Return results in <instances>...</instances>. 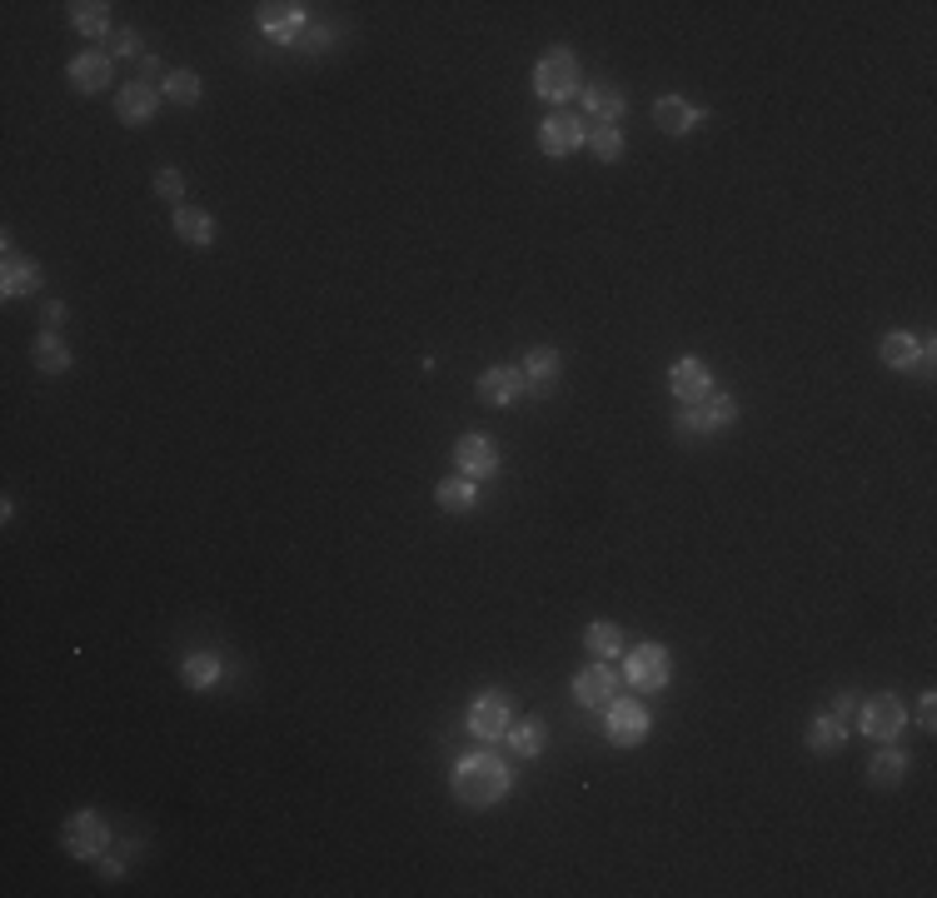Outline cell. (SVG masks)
Here are the masks:
<instances>
[{"mask_svg":"<svg viewBox=\"0 0 937 898\" xmlns=\"http://www.w3.org/2000/svg\"><path fill=\"white\" fill-rule=\"evenodd\" d=\"M509 789H514V768L499 754H489V749L454 759V768H449V793L464 809H494Z\"/></svg>","mask_w":937,"mask_h":898,"instance_id":"1","label":"cell"},{"mask_svg":"<svg viewBox=\"0 0 937 898\" xmlns=\"http://www.w3.org/2000/svg\"><path fill=\"white\" fill-rule=\"evenodd\" d=\"M584 90V75H579V60L569 46H549L539 56V65H534V95L539 100H549V106H563V100H574V95Z\"/></svg>","mask_w":937,"mask_h":898,"instance_id":"2","label":"cell"},{"mask_svg":"<svg viewBox=\"0 0 937 898\" xmlns=\"http://www.w3.org/2000/svg\"><path fill=\"white\" fill-rule=\"evenodd\" d=\"M464 724H468V733H474V739H484V744H499V739H509V729H514V704H509L504 689H484V694L468 704Z\"/></svg>","mask_w":937,"mask_h":898,"instance_id":"3","label":"cell"},{"mask_svg":"<svg viewBox=\"0 0 937 898\" xmlns=\"http://www.w3.org/2000/svg\"><path fill=\"white\" fill-rule=\"evenodd\" d=\"M255 25L275 46H300V36L309 31V5H300V0H265L255 11Z\"/></svg>","mask_w":937,"mask_h":898,"instance_id":"4","label":"cell"},{"mask_svg":"<svg viewBox=\"0 0 937 898\" xmlns=\"http://www.w3.org/2000/svg\"><path fill=\"white\" fill-rule=\"evenodd\" d=\"M857 729L867 733V739H878V744H892L902 729H908V709H902L898 694H873L857 704Z\"/></svg>","mask_w":937,"mask_h":898,"instance_id":"5","label":"cell"},{"mask_svg":"<svg viewBox=\"0 0 937 898\" xmlns=\"http://www.w3.org/2000/svg\"><path fill=\"white\" fill-rule=\"evenodd\" d=\"M623 679H629V689L658 694V689H668V679H673V654H668L664 644H638V650H629Z\"/></svg>","mask_w":937,"mask_h":898,"instance_id":"6","label":"cell"},{"mask_svg":"<svg viewBox=\"0 0 937 898\" xmlns=\"http://www.w3.org/2000/svg\"><path fill=\"white\" fill-rule=\"evenodd\" d=\"M733 420H739V400H733V395H708L703 404H683L673 429H679V435H718V429H728Z\"/></svg>","mask_w":937,"mask_h":898,"instance_id":"7","label":"cell"},{"mask_svg":"<svg viewBox=\"0 0 937 898\" xmlns=\"http://www.w3.org/2000/svg\"><path fill=\"white\" fill-rule=\"evenodd\" d=\"M604 739L613 749H638L648 739V709L638 699H613L604 709Z\"/></svg>","mask_w":937,"mask_h":898,"instance_id":"8","label":"cell"},{"mask_svg":"<svg viewBox=\"0 0 937 898\" xmlns=\"http://www.w3.org/2000/svg\"><path fill=\"white\" fill-rule=\"evenodd\" d=\"M60 844H65V853H71V859H100V853L110 849V824L100 814H90V809H81V814L65 818V828H60Z\"/></svg>","mask_w":937,"mask_h":898,"instance_id":"9","label":"cell"},{"mask_svg":"<svg viewBox=\"0 0 937 898\" xmlns=\"http://www.w3.org/2000/svg\"><path fill=\"white\" fill-rule=\"evenodd\" d=\"M569 689H574L579 709H609L613 699H619V669H613L609 659H594L574 674V684Z\"/></svg>","mask_w":937,"mask_h":898,"instance_id":"10","label":"cell"},{"mask_svg":"<svg viewBox=\"0 0 937 898\" xmlns=\"http://www.w3.org/2000/svg\"><path fill=\"white\" fill-rule=\"evenodd\" d=\"M454 464L464 480H494L499 474V445H494V435H484V429H468V435L454 439Z\"/></svg>","mask_w":937,"mask_h":898,"instance_id":"11","label":"cell"},{"mask_svg":"<svg viewBox=\"0 0 937 898\" xmlns=\"http://www.w3.org/2000/svg\"><path fill=\"white\" fill-rule=\"evenodd\" d=\"M668 390H673L679 404H703L714 395V369H708V360H698V355L673 360V365H668Z\"/></svg>","mask_w":937,"mask_h":898,"instance_id":"12","label":"cell"},{"mask_svg":"<svg viewBox=\"0 0 937 898\" xmlns=\"http://www.w3.org/2000/svg\"><path fill=\"white\" fill-rule=\"evenodd\" d=\"M588 145V125L579 116H569V110H553V116H544L539 125V150L553 155V160H563V155H574Z\"/></svg>","mask_w":937,"mask_h":898,"instance_id":"13","label":"cell"},{"mask_svg":"<svg viewBox=\"0 0 937 898\" xmlns=\"http://www.w3.org/2000/svg\"><path fill=\"white\" fill-rule=\"evenodd\" d=\"M474 395H479L484 404L514 410V404L528 395V379H524V369H519V365H489L479 375V385H474Z\"/></svg>","mask_w":937,"mask_h":898,"instance_id":"14","label":"cell"},{"mask_svg":"<svg viewBox=\"0 0 937 898\" xmlns=\"http://www.w3.org/2000/svg\"><path fill=\"white\" fill-rule=\"evenodd\" d=\"M878 355H883V365L888 369H917V375H927V369H933V340H917V335H908V330H892V335H883Z\"/></svg>","mask_w":937,"mask_h":898,"instance_id":"15","label":"cell"},{"mask_svg":"<svg viewBox=\"0 0 937 898\" xmlns=\"http://www.w3.org/2000/svg\"><path fill=\"white\" fill-rule=\"evenodd\" d=\"M160 100H165V95L155 90L150 81L120 85V90H115V116H120V125H145V120H155V116H160Z\"/></svg>","mask_w":937,"mask_h":898,"instance_id":"16","label":"cell"},{"mask_svg":"<svg viewBox=\"0 0 937 898\" xmlns=\"http://www.w3.org/2000/svg\"><path fill=\"white\" fill-rule=\"evenodd\" d=\"M110 75H115V60L106 50H81L71 60V71H65V81H71V90L95 95V90H110Z\"/></svg>","mask_w":937,"mask_h":898,"instance_id":"17","label":"cell"},{"mask_svg":"<svg viewBox=\"0 0 937 898\" xmlns=\"http://www.w3.org/2000/svg\"><path fill=\"white\" fill-rule=\"evenodd\" d=\"M703 116H708V110L689 106L683 95H664V100L654 106V125L658 131H668V135H693L703 125Z\"/></svg>","mask_w":937,"mask_h":898,"instance_id":"18","label":"cell"},{"mask_svg":"<svg viewBox=\"0 0 937 898\" xmlns=\"http://www.w3.org/2000/svg\"><path fill=\"white\" fill-rule=\"evenodd\" d=\"M46 284V270L36 260H21V255H5V270H0V295L5 300H21V295H36Z\"/></svg>","mask_w":937,"mask_h":898,"instance_id":"19","label":"cell"},{"mask_svg":"<svg viewBox=\"0 0 937 898\" xmlns=\"http://www.w3.org/2000/svg\"><path fill=\"white\" fill-rule=\"evenodd\" d=\"M519 369H524V379H528V395H549L553 379H559V350H553V344H534Z\"/></svg>","mask_w":937,"mask_h":898,"instance_id":"20","label":"cell"},{"mask_svg":"<svg viewBox=\"0 0 937 898\" xmlns=\"http://www.w3.org/2000/svg\"><path fill=\"white\" fill-rule=\"evenodd\" d=\"M908 768H913V759L902 754L898 744H883L878 754L867 759V784H878V789H898V784L908 779Z\"/></svg>","mask_w":937,"mask_h":898,"instance_id":"21","label":"cell"},{"mask_svg":"<svg viewBox=\"0 0 937 898\" xmlns=\"http://www.w3.org/2000/svg\"><path fill=\"white\" fill-rule=\"evenodd\" d=\"M803 739H808V749L813 754H838V749L848 744V719H838V714H813L808 719V733H803Z\"/></svg>","mask_w":937,"mask_h":898,"instance_id":"22","label":"cell"},{"mask_svg":"<svg viewBox=\"0 0 937 898\" xmlns=\"http://www.w3.org/2000/svg\"><path fill=\"white\" fill-rule=\"evenodd\" d=\"M434 505L445 509V514H468V509L479 505V480L454 474V480H445V485H434Z\"/></svg>","mask_w":937,"mask_h":898,"instance_id":"23","label":"cell"},{"mask_svg":"<svg viewBox=\"0 0 937 898\" xmlns=\"http://www.w3.org/2000/svg\"><path fill=\"white\" fill-rule=\"evenodd\" d=\"M175 235L185 240V245H195V250H205L215 240V220H210V210H199V205H175Z\"/></svg>","mask_w":937,"mask_h":898,"instance_id":"24","label":"cell"},{"mask_svg":"<svg viewBox=\"0 0 937 898\" xmlns=\"http://www.w3.org/2000/svg\"><path fill=\"white\" fill-rule=\"evenodd\" d=\"M579 95H584V110H588V116L604 120V125H619L623 110H629V95L613 90V85H588V90H579Z\"/></svg>","mask_w":937,"mask_h":898,"instance_id":"25","label":"cell"},{"mask_svg":"<svg viewBox=\"0 0 937 898\" xmlns=\"http://www.w3.org/2000/svg\"><path fill=\"white\" fill-rule=\"evenodd\" d=\"M71 25L81 31L85 40L110 36V5H106V0H75V5H71Z\"/></svg>","mask_w":937,"mask_h":898,"instance_id":"26","label":"cell"},{"mask_svg":"<svg viewBox=\"0 0 937 898\" xmlns=\"http://www.w3.org/2000/svg\"><path fill=\"white\" fill-rule=\"evenodd\" d=\"M31 360H36V369L40 375H65V369L75 365V355H71V344H60L56 335H40L36 344H31Z\"/></svg>","mask_w":937,"mask_h":898,"instance_id":"27","label":"cell"},{"mask_svg":"<svg viewBox=\"0 0 937 898\" xmlns=\"http://www.w3.org/2000/svg\"><path fill=\"white\" fill-rule=\"evenodd\" d=\"M220 674H224V664L215 659V654H205V650H199V654H190V659L180 664V679H185L190 689H199V694H205V689H215V684H220Z\"/></svg>","mask_w":937,"mask_h":898,"instance_id":"28","label":"cell"},{"mask_svg":"<svg viewBox=\"0 0 937 898\" xmlns=\"http://www.w3.org/2000/svg\"><path fill=\"white\" fill-rule=\"evenodd\" d=\"M584 650L594 659H613V654H623V629L609 624V619H598V624L584 629Z\"/></svg>","mask_w":937,"mask_h":898,"instance_id":"29","label":"cell"},{"mask_svg":"<svg viewBox=\"0 0 937 898\" xmlns=\"http://www.w3.org/2000/svg\"><path fill=\"white\" fill-rule=\"evenodd\" d=\"M509 744H514L524 759H534V754H544V744H549V729H544V719H519L514 729H509Z\"/></svg>","mask_w":937,"mask_h":898,"instance_id":"30","label":"cell"},{"mask_svg":"<svg viewBox=\"0 0 937 898\" xmlns=\"http://www.w3.org/2000/svg\"><path fill=\"white\" fill-rule=\"evenodd\" d=\"M160 95L165 100H175V106H195L199 100V75L195 71H170L160 81Z\"/></svg>","mask_w":937,"mask_h":898,"instance_id":"31","label":"cell"},{"mask_svg":"<svg viewBox=\"0 0 937 898\" xmlns=\"http://www.w3.org/2000/svg\"><path fill=\"white\" fill-rule=\"evenodd\" d=\"M588 150H594L598 160H619V155H623L619 125H598V131H588Z\"/></svg>","mask_w":937,"mask_h":898,"instance_id":"32","label":"cell"},{"mask_svg":"<svg viewBox=\"0 0 937 898\" xmlns=\"http://www.w3.org/2000/svg\"><path fill=\"white\" fill-rule=\"evenodd\" d=\"M155 195H160V201L185 205V201H180V195H185V180H180L175 166H165V170H160V180H155Z\"/></svg>","mask_w":937,"mask_h":898,"instance_id":"33","label":"cell"},{"mask_svg":"<svg viewBox=\"0 0 937 898\" xmlns=\"http://www.w3.org/2000/svg\"><path fill=\"white\" fill-rule=\"evenodd\" d=\"M110 46H115V50H110V60H115V56L120 60H141L145 56V46H141V36H135V31H115V40H110Z\"/></svg>","mask_w":937,"mask_h":898,"instance_id":"34","label":"cell"},{"mask_svg":"<svg viewBox=\"0 0 937 898\" xmlns=\"http://www.w3.org/2000/svg\"><path fill=\"white\" fill-rule=\"evenodd\" d=\"M329 40H334V31H329V25H309L305 36H300V46H305V50H325Z\"/></svg>","mask_w":937,"mask_h":898,"instance_id":"35","label":"cell"},{"mask_svg":"<svg viewBox=\"0 0 937 898\" xmlns=\"http://www.w3.org/2000/svg\"><path fill=\"white\" fill-rule=\"evenodd\" d=\"M917 724H923V729H937V699L933 694L917 699Z\"/></svg>","mask_w":937,"mask_h":898,"instance_id":"36","label":"cell"},{"mask_svg":"<svg viewBox=\"0 0 937 898\" xmlns=\"http://www.w3.org/2000/svg\"><path fill=\"white\" fill-rule=\"evenodd\" d=\"M135 65H141V75H145V81H150V75H155V81H165V75H170V71H165V65H160V56H155V50H150V56H141V60H135Z\"/></svg>","mask_w":937,"mask_h":898,"instance_id":"37","label":"cell"},{"mask_svg":"<svg viewBox=\"0 0 937 898\" xmlns=\"http://www.w3.org/2000/svg\"><path fill=\"white\" fill-rule=\"evenodd\" d=\"M853 709H857V699H853V694H848V689H843V694L832 699V709H828V714H838V719H848V714H853Z\"/></svg>","mask_w":937,"mask_h":898,"instance_id":"38","label":"cell"},{"mask_svg":"<svg viewBox=\"0 0 937 898\" xmlns=\"http://www.w3.org/2000/svg\"><path fill=\"white\" fill-rule=\"evenodd\" d=\"M40 319H46V325H50V330H56V325H60V319H65V305H46V310H40Z\"/></svg>","mask_w":937,"mask_h":898,"instance_id":"39","label":"cell"}]
</instances>
